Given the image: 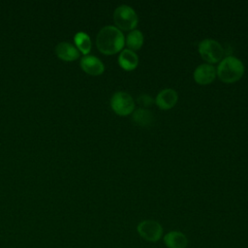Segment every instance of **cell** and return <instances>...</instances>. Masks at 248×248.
<instances>
[{
  "label": "cell",
  "instance_id": "2",
  "mask_svg": "<svg viewBox=\"0 0 248 248\" xmlns=\"http://www.w3.org/2000/svg\"><path fill=\"white\" fill-rule=\"evenodd\" d=\"M216 74L220 80L226 83H232L239 80L244 74V65L235 56H226L219 63Z\"/></svg>",
  "mask_w": 248,
  "mask_h": 248
},
{
  "label": "cell",
  "instance_id": "16",
  "mask_svg": "<svg viewBox=\"0 0 248 248\" xmlns=\"http://www.w3.org/2000/svg\"><path fill=\"white\" fill-rule=\"evenodd\" d=\"M138 103L142 106V107H149L150 105H152L153 103H155V101L152 99L151 96H149L148 94H140L138 97Z\"/></svg>",
  "mask_w": 248,
  "mask_h": 248
},
{
  "label": "cell",
  "instance_id": "6",
  "mask_svg": "<svg viewBox=\"0 0 248 248\" xmlns=\"http://www.w3.org/2000/svg\"><path fill=\"white\" fill-rule=\"evenodd\" d=\"M139 234L147 241L156 242L163 234V228L157 221L144 220L139 223L137 227Z\"/></svg>",
  "mask_w": 248,
  "mask_h": 248
},
{
  "label": "cell",
  "instance_id": "14",
  "mask_svg": "<svg viewBox=\"0 0 248 248\" xmlns=\"http://www.w3.org/2000/svg\"><path fill=\"white\" fill-rule=\"evenodd\" d=\"M125 44L131 50H138L143 45V34L138 29H134L128 33L125 39Z\"/></svg>",
  "mask_w": 248,
  "mask_h": 248
},
{
  "label": "cell",
  "instance_id": "7",
  "mask_svg": "<svg viewBox=\"0 0 248 248\" xmlns=\"http://www.w3.org/2000/svg\"><path fill=\"white\" fill-rule=\"evenodd\" d=\"M216 69L213 65L208 63H203L199 65L193 74L194 79L198 84L206 85L211 83L216 78Z\"/></svg>",
  "mask_w": 248,
  "mask_h": 248
},
{
  "label": "cell",
  "instance_id": "15",
  "mask_svg": "<svg viewBox=\"0 0 248 248\" xmlns=\"http://www.w3.org/2000/svg\"><path fill=\"white\" fill-rule=\"evenodd\" d=\"M75 44L78 46V50L81 51L84 55H87L91 50V40L90 37L84 32H78L75 37Z\"/></svg>",
  "mask_w": 248,
  "mask_h": 248
},
{
  "label": "cell",
  "instance_id": "8",
  "mask_svg": "<svg viewBox=\"0 0 248 248\" xmlns=\"http://www.w3.org/2000/svg\"><path fill=\"white\" fill-rule=\"evenodd\" d=\"M177 100H178V95L174 89L165 88L157 94L154 101L159 108L163 110H167L173 108Z\"/></svg>",
  "mask_w": 248,
  "mask_h": 248
},
{
  "label": "cell",
  "instance_id": "9",
  "mask_svg": "<svg viewBox=\"0 0 248 248\" xmlns=\"http://www.w3.org/2000/svg\"><path fill=\"white\" fill-rule=\"evenodd\" d=\"M80 67L91 76H99L105 71L103 62L94 55H84L80 60Z\"/></svg>",
  "mask_w": 248,
  "mask_h": 248
},
{
  "label": "cell",
  "instance_id": "3",
  "mask_svg": "<svg viewBox=\"0 0 248 248\" xmlns=\"http://www.w3.org/2000/svg\"><path fill=\"white\" fill-rule=\"evenodd\" d=\"M113 21L119 30L132 31L138 24L136 11L128 5H120L113 12Z\"/></svg>",
  "mask_w": 248,
  "mask_h": 248
},
{
  "label": "cell",
  "instance_id": "5",
  "mask_svg": "<svg viewBox=\"0 0 248 248\" xmlns=\"http://www.w3.org/2000/svg\"><path fill=\"white\" fill-rule=\"evenodd\" d=\"M110 107L116 114L126 116L134 111L135 101L129 93L117 91L110 98Z\"/></svg>",
  "mask_w": 248,
  "mask_h": 248
},
{
  "label": "cell",
  "instance_id": "4",
  "mask_svg": "<svg viewBox=\"0 0 248 248\" xmlns=\"http://www.w3.org/2000/svg\"><path fill=\"white\" fill-rule=\"evenodd\" d=\"M198 50L202 58L208 62V64H214L222 60L224 56V48L219 42L213 39H203L198 46Z\"/></svg>",
  "mask_w": 248,
  "mask_h": 248
},
{
  "label": "cell",
  "instance_id": "1",
  "mask_svg": "<svg viewBox=\"0 0 248 248\" xmlns=\"http://www.w3.org/2000/svg\"><path fill=\"white\" fill-rule=\"evenodd\" d=\"M125 45V37L116 26H104L96 37V46L98 49L106 54L111 55L119 52Z\"/></svg>",
  "mask_w": 248,
  "mask_h": 248
},
{
  "label": "cell",
  "instance_id": "10",
  "mask_svg": "<svg viewBox=\"0 0 248 248\" xmlns=\"http://www.w3.org/2000/svg\"><path fill=\"white\" fill-rule=\"evenodd\" d=\"M118 64L125 71H133L138 67L139 57L135 51L126 48L118 55Z\"/></svg>",
  "mask_w": 248,
  "mask_h": 248
},
{
  "label": "cell",
  "instance_id": "11",
  "mask_svg": "<svg viewBox=\"0 0 248 248\" xmlns=\"http://www.w3.org/2000/svg\"><path fill=\"white\" fill-rule=\"evenodd\" d=\"M56 55L64 61H73L79 56L78 49L70 43H59L55 47Z\"/></svg>",
  "mask_w": 248,
  "mask_h": 248
},
{
  "label": "cell",
  "instance_id": "13",
  "mask_svg": "<svg viewBox=\"0 0 248 248\" xmlns=\"http://www.w3.org/2000/svg\"><path fill=\"white\" fill-rule=\"evenodd\" d=\"M132 120L139 126L147 127L154 123V114L147 108H140L133 111Z\"/></svg>",
  "mask_w": 248,
  "mask_h": 248
},
{
  "label": "cell",
  "instance_id": "12",
  "mask_svg": "<svg viewBox=\"0 0 248 248\" xmlns=\"http://www.w3.org/2000/svg\"><path fill=\"white\" fill-rule=\"evenodd\" d=\"M164 242L168 248H186L188 239L181 232L172 231L164 236Z\"/></svg>",
  "mask_w": 248,
  "mask_h": 248
}]
</instances>
